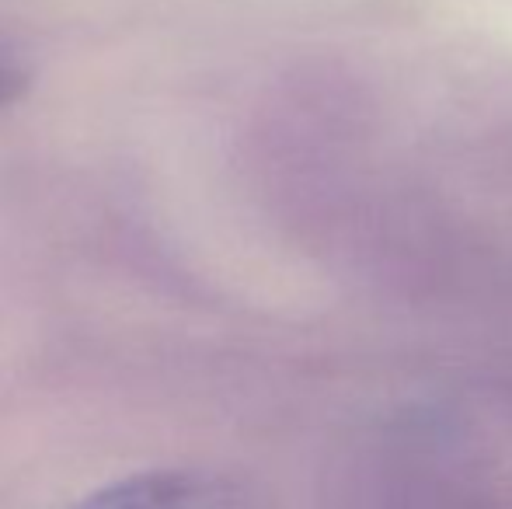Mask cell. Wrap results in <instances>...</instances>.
<instances>
[{
  "label": "cell",
  "mask_w": 512,
  "mask_h": 509,
  "mask_svg": "<svg viewBox=\"0 0 512 509\" xmlns=\"http://www.w3.org/2000/svg\"><path fill=\"white\" fill-rule=\"evenodd\" d=\"M74 509H234L230 489L196 471H150L88 496Z\"/></svg>",
  "instance_id": "1"
},
{
  "label": "cell",
  "mask_w": 512,
  "mask_h": 509,
  "mask_svg": "<svg viewBox=\"0 0 512 509\" xmlns=\"http://www.w3.org/2000/svg\"><path fill=\"white\" fill-rule=\"evenodd\" d=\"M21 88H25V77H21V70L0 56V105L14 102V98L21 95Z\"/></svg>",
  "instance_id": "2"
}]
</instances>
